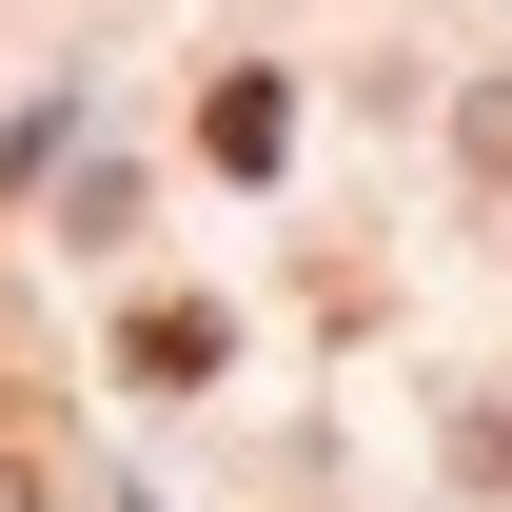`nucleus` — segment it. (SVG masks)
Masks as SVG:
<instances>
[{
  "label": "nucleus",
  "mask_w": 512,
  "mask_h": 512,
  "mask_svg": "<svg viewBox=\"0 0 512 512\" xmlns=\"http://www.w3.org/2000/svg\"><path fill=\"white\" fill-rule=\"evenodd\" d=\"M197 138H217V178H276V158H296V99H276V79H217V99H197Z\"/></svg>",
  "instance_id": "f257e3e1"
},
{
  "label": "nucleus",
  "mask_w": 512,
  "mask_h": 512,
  "mask_svg": "<svg viewBox=\"0 0 512 512\" xmlns=\"http://www.w3.org/2000/svg\"><path fill=\"white\" fill-rule=\"evenodd\" d=\"M0 512H40V453H20V434H0Z\"/></svg>",
  "instance_id": "f03ea898"
}]
</instances>
